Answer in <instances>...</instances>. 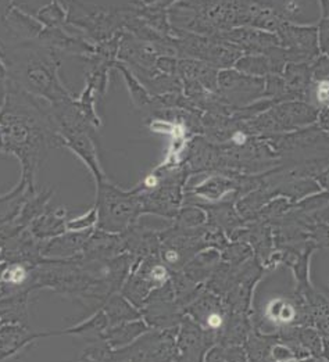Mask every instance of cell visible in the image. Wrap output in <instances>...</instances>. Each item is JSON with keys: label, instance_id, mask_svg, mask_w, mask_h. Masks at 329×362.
<instances>
[{"label": "cell", "instance_id": "obj_1", "mask_svg": "<svg viewBox=\"0 0 329 362\" xmlns=\"http://www.w3.org/2000/svg\"><path fill=\"white\" fill-rule=\"evenodd\" d=\"M26 277L25 268L21 265H11L1 272V282L4 285H21Z\"/></svg>", "mask_w": 329, "mask_h": 362}, {"label": "cell", "instance_id": "obj_2", "mask_svg": "<svg viewBox=\"0 0 329 362\" xmlns=\"http://www.w3.org/2000/svg\"><path fill=\"white\" fill-rule=\"evenodd\" d=\"M206 323H207L208 328L219 329L222 326V323H224V319H222V317H221L219 314L211 312V314L207 317V319H206Z\"/></svg>", "mask_w": 329, "mask_h": 362}, {"label": "cell", "instance_id": "obj_3", "mask_svg": "<svg viewBox=\"0 0 329 362\" xmlns=\"http://www.w3.org/2000/svg\"><path fill=\"white\" fill-rule=\"evenodd\" d=\"M152 276L156 279V280H163L167 277V271L163 267H156L152 271Z\"/></svg>", "mask_w": 329, "mask_h": 362}, {"label": "cell", "instance_id": "obj_4", "mask_svg": "<svg viewBox=\"0 0 329 362\" xmlns=\"http://www.w3.org/2000/svg\"><path fill=\"white\" fill-rule=\"evenodd\" d=\"M165 258H167V261H170V262H176L178 258H179V256H178V253H176V251L171 250L167 253Z\"/></svg>", "mask_w": 329, "mask_h": 362}]
</instances>
